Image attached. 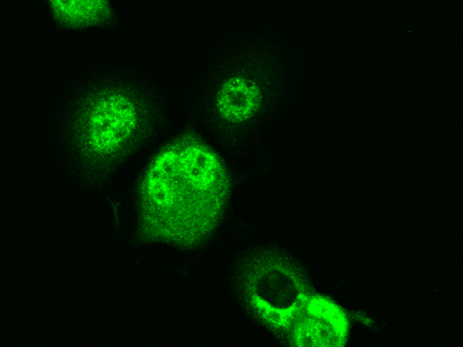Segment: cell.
I'll return each mask as SVG.
<instances>
[{"label": "cell", "mask_w": 463, "mask_h": 347, "mask_svg": "<svg viewBox=\"0 0 463 347\" xmlns=\"http://www.w3.org/2000/svg\"><path fill=\"white\" fill-rule=\"evenodd\" d=\"M229 191L218 155L192 139L176 141L148 166L140 188V215L156 239L192 245L206 238L220 220Z\"/></svg>", "instance_id": "cell-1"}, {"label": "cell", "mask_w": 463, "mask_h": 347, "mask_svg": "<svg viewBox=\"0 0 463 347\" xmlns=\"http://www.w3.org/2000/svg\"><path fill=\"white\" fill-rule=\"evenodd\" d=\"M141 108L99 70L80 71L59 85L47 123L56 148L102 158L125 146L141 127Z\"/></svg>", "instance_id": "cell-2"}, {"label": "cell", "mask_w": 463, "mask_h": 347, "mask_svg": "<svg viewBox=\"0 0 463 347\" xmlns=\"http://www.w3.org/2000/svg\"><path fill=\"white\" fill-rule=\"evenodd\" d=\"M247 283L248 297L253 309L269 325L283 333L313 295L296 270L277 258L258 263Z\"/></svg>", "instance_id": "cell-3"}, {"label": "cell", "mask_w": 463, "mask_h": 347, "mask_svg": "<svg viewBox=\"0 0 463 347\" xmlns=\"http://www.w3.org/2000/svg\"><path fill=\"white\" fill-rule=\"evenodd\" d=\"M213 109L224 123H247L260 108L262 93L258 82L245 72L225 75L214 89Z\"/></svg>", "instance_id": "cell-4"}, {"label": "cell", "mask_w": 463, "mask_h": 347, "mask_svg": "<svg viewBox=\"0 0 463 347\" xmlns=\"http://www.w3.org/2000/svg\"><path fill=\"white\" fill-rule=\"evenodd\" d=\"M46 4L54 23L65 30L98 27L110 14L109 0H46Z\"/></svg>", "instance_id": "cell-5"}]
</instances>
